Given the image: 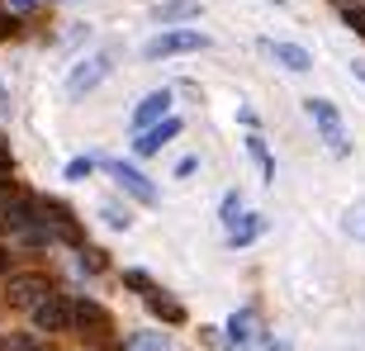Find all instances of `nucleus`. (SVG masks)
<instances>
[{
  "label": "nucleus",
  "mask_w": 365,
  "mask_h": 351,
  "mask_svg": "<svg viewBox=\"0 0 365 351\" xmlns=\"http://www.w3.org/2000/svg\"><path fill=\"white\" fill-rule=\"evenodd\" d=\"M38 0H10V10H34Z\"/></svg>",
  "instance_id": "22"
},
{
  "label": "nucleus",
  "mask_w": 365,
  "mask_h": 351,
  "mask_svg": "<svg viewBox=\"0 0 365 351\" xmlns=\"http://www.w3.org/2000/svg\"><path fill=\"white\" fill-rule=\"evenodd\" d=\"M195 171H200V162H195V157H185V162H176V176H180V180H185V176H195Z\"/></svg>",
  "instance_id": "19"
},
{
  "label": "nucleus",
  "mask_w": 365,
  "mask_h": 351,
  "mask_svg": "<svg viewBox=\"0 0 365 351\" xmlns=\"http://www.w3.org/2000/svg\"><path fill=\"white\" fill-rule=\"evenodd\" d=\"M223 223H242V195H228L223 200Z\"/></svg>",
  "instance_id": "14"
},
{
  "label": "nucleus",
  "mask_w": 365,
  "mask_h": 351,
  "mask_svg": "<svg viewBox=\"0 0 365 351\" xmlns=\"http://www.w3.org/2000/svg\"><path fill=\"white\" fill-rule=\"evenodd\" d=\"M0 351H53V347L29 337V332H10V337H0Z\"/></svg>",
  "instance_id": "12"
},
{
  "label": "nucleus",
  "mask_w": 365,
  "mask_h": 351,
  "mask_svg": "<svg viewBox=\"0 0 365 351\" xmlns=\"http://www.w3.org/2000/svg\"><path fill=\"white\" fill-rule=\"evenodd\" d=\"M247 327H252V313H237L228 323V337H247Z\"/></svg>",
  "instance_id": "16"
},
{
  "label": "nucleus",
  "mask_w": 365,
  "mask_h": 351,
  "mask_svg": "<svg viewBox=\"0 0 365 351\" xmlns=\"http://www.w3.org/2000/svg\"><path fill=\"white\" fill-rule=\"evenodd\" d=\"M71 323H81V327H105V313L95 309L91 299H76V304H71Z\"/></svg>",
  "instance_id": "11"
},
{
  "label": "nucleus",
  "mask_w": 365,
  "mask_h": 351,
  "mask_svg": "<svg viewBox=\"0 0 365 351\" xmlns=\"http://www.w3.org/2000/svg\"><path fill=\"white\" fill-rule=\"evenodd\" d=\"M10 29H14V24H10V19H0V34H10Z\"/></svg>",
  "instance_id": "24"
},
{
  "label": "nucleus",
  "mask_w": 365,
  "mask_h": 351,
  "mask_svg": "<svg viewBox=\"0 0 365 351\" xmlns=\"http://www.w3.org/2000/svg\"><path fill=\"white\" fill-rule=\"evenodd\" d=\"M34 323H38L43 332H57V327H67V323H71V304H67V299H53V295H48L38 309H34Z\"/></svg>",
  "instance_id": "5"
},
{
  "label": "nucleus",
  "mask_w": 365,
  "mask_h": 351,
  "mask_svg": "<svg viewBox=\"0 0 365 351\" xmlns=\"http://www.w3.org/2000/svg\"><path fill=\"white\" fill-rule=\"evenodd\" d=\"M5 266H10V257H5V247H0V275H5Z\"/></svg>",
  "instance_id": "23"
},
{
  "label": "nucleus",
  "mask_w": 365,
  "mask_h": 351,
  "mask_svg": "<svg viewBox=\"0 0 365 351\" xmlns=\"http://www.w3.org/2000/svg\"><path fill=\"white\" fill-rule=\"evenodd\" d=\"M166 105H171V95H166V91L148 95V100H143V105H138L133 123H138V128H148V123H157V119H162V114H166Z\"/></svg>",
  "instance_id": "8"
},
{
  "label": "nucleus",
  "mask_w": 365,
  "mask_h": 351,
  "mask_svg": "<svg viewBox=\"0 0 365 351\" xmlns=\"http://www.w3.org/2000/svg\"><path fill=\"white\" fill-rule=\"evenodd\" d=\"M105 71H109V62H105V57H86L81 67H71V76H67V91H71V95H86V91H95Z\"/></svg>",
  "instance_id": "4"
},
{
  "label": "nucleus",
  "mask_w": 365,
  "mask_h": 351,
  "mask_svg": "<svg viewBox=\"0 0 365 351\" xmlns=\"http://www.w3.org/2000/svg\"><path fill=\"white\" fill-rule=\"evenodd\" d=\"M309 114H313V123L323 128L327 143H332L337 152H346V133H341V114H337V109L327 105V100H309Z\"/></svg>",
  "instance_id": "3"
},
{
  "label": "nucleus",
  "mask_w": 365,
  "mask_h": 351,
  "mask_svg": "<svg viewBox=\"0 0 365 351\" xmlns=\"http://www.w3.org/2000/svg\"><path fill=\"white\" fill-rule=\"evenodd\" d=\"M105 223H114V228H123V223H128V214H123V209H109V204H105Z\"/></svg>",
  "instance_id": "18"
},
{
  "label": "nucleus",
  "mask_w": 365,
  "mask_h": 351,
  "mask_svg": "<svg viewBox=\"0 0 365 351\" xmlns=\"http://www.w3.org/2000/svg\"><path fill=\"white\" fill-rule=\"evenodd\" d=\"M86 270H105V257L100 252H86Z\"/></svg>",
  "instance_id": "21"
},
{
  "label": "nucleus",
  "mask_w": 365,
  "mask_h": 351,
  "mask_svg": "<svg viewBox=\"0 0 365 351\" xmlns=\"http://www.w3.org/2000/svg\"><path fill=\"white\" fill-rule=\"evenodd\" d=\"M86 171H91V162H71V166H67V180H81Z\"/></svg>",
  "instance_id": "20"
},
{
  "label": "nucleus",
  "mask_w": 365,
  "mask_h": 351,
  "mask_svg": "<svg viewBox=\"0 0 365 351\" xmlns=\"http://www.w3.org/2000/svg\"><path fill=\"white\" fill-rule=\"evenodd\" d=\"M157 313H162L166 323H180V309L171 304V299H157Z\"/></svg>",
  "instance_id": "17"
},
{
  "label": "nucleus",
  "mask_w": 365,
  "mask_h": 351,
  "mask_svg": "<svg viewBox=\"0 0 365 351\" xmlns=\"http://www.w3.org/2000/svg\"><path fill=\"white\" fill-rule=\"evenodd\" d=\"M356 76H361V81H365V62H356Z\"/></svg>",
  "instance_id": "25"
},
{
  "label": "nucleus",
  "mask_w": 365,
  "mask_h": 351,
  "mask_svg": "<svg viewBox=\"0 0 365 351\" xmlns=\"http://www.w3.org/2000/svg\"><path fill=\"white\" fill-rule=\"evenodd\" d=\"M266 53H275L289 71H309V62H313V57L304 53V48H294V43H266Z\"/></svg>",
  "instance_id": "9"
},
{
  "label": "nucleus",
  "mask_w": 365,
  "mask_h": 351,
  "mask_svg": "<svg viewBox=\"0 0 365 351\" xmlns=\"http://www.w3.org/2000/svg\"><path fill=\"white\" fill-rule=\"evenodd\" d=\"M43 299H48V280L43 275H14L10 290H5V304L10 309H38Z\"/></svg>",
  "instance_id": "1"
},
{
  "label": "nucleus",
  "mask_w": 365,
  "mask_h": 351,
  "mask_svg": "<svg viewBox=\"0 0 365 351\" xmlns=\"http://www.w3.org/2000/svg\"><path fill=\"white\" fill-rule=\"evenodd\" d=\"M109 176H114V180H119L123 190H128V195H138V200H157V190H152V180L148 176H138L133 166H123V162H109Z\"/></svg>",
  "instance_id": "6"
},
{
  "label": "nucleus",
  "mask_w": 365,
  "mask_h": 351,
  "mask_svg": "<svg viewBox=\"0 0 365 351\" xmlns=\"http://www.w3.org/2000/svg\"><path fill=\"white\" fill-rule=\"evenodd\" d=\"M209 48V39L204 34H166V39H152L148 43V57H176V53H204Z\"/></svg>",
  "instance_id": "2"
},
{
  "label": "nucleus",
  "mask_w": 365,
  "mask_h": 351,
  "mask_svg": "<svg viewBox=\"0 0 365 351\" xmlns=\"http://www.w3.org/2000/svg\"><path fill=\"white\" fill-rule=\"evenodd\" d=\"M252 157H257V166H261V171L271 176V152L261 148V138H252Z\"/></svg>",
  "instance_id": "15"
},
{
  "label": "nucleus",
  "mask_w": 365,
  "mask_h": 351,
  "mask_svg": "<svg viewBox=\"0 0 365 351\" xmlns=\"http://www.w3.org/2000/svg\"><path fill=\"white\" fill-rule=\"evenodd\" d=\"M257 233H261V218H242V223H237V233H232V247H247Z\"/></svg>",
  "instance_id": "13"
},
{
  "label": "nucleus",
  "mask_w": 365,
  "mask_h": 351,
  "mask_svg": "<svg viewBox=\"0 0 365 351\" xmlns=\"http://www.w3.org/2000/svg\"><path fill=\"white\" fill-rule=\"evenodd\" d=\"M176 133H180V123H176V119H162L157 128H152V133H143V138H138V152H143V157H152V152L162 148V143H171Z\"/></svg>",
  "instance_id": "7"
},
{
  "label": "nucleus",
  "mask_w": 365,
  "mask_h": 351,
  "mask_svg": "<svg viewBox=\"0 0 365 351\" xmlns=\"http://www.w3.org/2000/svg\"><path fill=\"white\" fill-rule=\"evenodd\" d=\"M190 14H200V5H195V0H166V5H157V10H152V19L176 24V19H190Z\"/></svg>",
  "instance_id": "10"
}]
</instances>
